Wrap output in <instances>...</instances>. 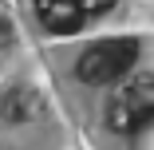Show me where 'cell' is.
Instances as JSON below:
<instances>
[{
    "instance_id": "5b68a950",
    "label": "cell",
    "mask_w": 154,
    "mask_h": 150,
    "mask_svg": "<svg viewBox=\"0 0 154 150\" xmlns=\"http://www.w3.org/2000/svg\"><path fill=\"white\" fill-rule=\"evenodd\" d=\"M75 4L87 12V16H99V12H107V8H115V0H75Z\"/></svg>"
},
{
    "instance_id": "7a4b0ae2",
    "label": "cell",
    "mask_w": 154,
    "mask_h": 150,
    "mask_svg": "<svg viewBox=\"0 0 154 150\" xmlns=\"http://www.w3.org/2000/svg\"><path fill=\"white\" fill-rule=\"evenodd\" d=\"M107 123L119 134H134L154 123V75H134L107 103Z\"/></svg>"
},
{
    "instance_id": "277c9868",
    "label": "cell",
    "mask_w": 154,
    "mask_h": 150,
    "mask_svg": "<svg viewBox=\"0 0 154 150\" xmlns=\"http://www.w3.org/2000/svg\"><path fill=\"white\" fill-rule=\"evenodd\" d=\"M32 111H36V95L28 91V87H20V91H8V95H4V103H0V115H4L8 123H24Z\"/></svg>"
},
{
    "instance_id": "6da1fadb",
    "label": "cell",
    "mask_w": 154,
    "mask_h": 150,
    "mask_svg": "<svg viewBox=\"0 0 154 150\" xmlns=\"http://www.w3.org/2000/svg\"><path fill=\"white\" fill-rule=\"evenodd\" d=\"M134 59H138V40L131 36H119V40H99V44H91L83 55H79V63H75V75L91 87H99V83H115L119 75H127L134 67Z\"/></svg>"
},
{
    "instance_id": "8992f818",
    "label": "cell",
    "mask_w": 154,
    "mask_h": 150,
    "mask_svg": "<svg viewBox=\"0 0 154 150\" xmlns=\"http://www.w3.org/2000/svg\"><path fill=\"white\" fill-rule=\"evenodd\" d=\"M8 44H12V24L0 16V47H8Z\"/></svg>"
},
{
    "instance_id": "3957f363",
    "label": "cell",
    "mask_w": 154,
    "mask_h": 150,
    "mask_svg": "<svg viewBox=\"0 0 154 150\" xmlns=\"http://www.w3.org/2000/svg\"><path fill=\"white\" fill-rule=\"evenodd\" d=\"M36 20L55 36H71L87 24V12L75 0H36Z\"/></svg>"
}]
</instances>
